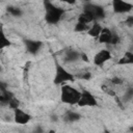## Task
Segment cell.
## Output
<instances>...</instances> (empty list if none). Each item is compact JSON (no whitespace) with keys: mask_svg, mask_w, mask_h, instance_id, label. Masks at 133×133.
<instances>
[{"mask_svg":"<svg viewBox=\"0 0 133 133\" xmlns=\"http://www.w3.org/2000/svg\"><path fill=\"white\" fill-rule=\"evenodd\" d=\"M44 4L46 5V7H45V19H46V22L48 24L55 25L63 19L64 15H65V9L64 8L58 7L52 2H44Z\"/></svg>","mask_w":133,"mask_h":133,"instance_id":"1","label":"cell"},{"mask_svg":"<svg viewBox=\"0 0 133 133\" xmlns=\"http://www.w3.org/2000/svg\"><path fill=\"white\" fill-rule=\"evenodd\" d=\"M81 96V90L66 83L60 86V101L66 105H77Z\"/></svg>","mask_w":133,"mask_h":133,"instance_id":"2","label":"cell"},{"mask_svg":"<svg viewBox=\"0 0 133 133\" xmlns=\"http://www.w3.org/2000/svg\"><path fill=\"white\" fill-rule=\"evenodd\" d=\"M75 81V75L71 73L69 70H66L63 65L56 63L55 66V74L53 78V83L55 85H63L69 82Z\"/></svg>","mask_w":133,"mask_h":133,"instance_id":"3","label":"cell"},{"mask_svg":"<svg viewBox=\"0 0 133 133\" xmlns=\"http://www.w3.org/2000/svg\"><path fill=\"white\" fill-rule=\"evenodd\" d=\"M99 105L97 98L89 91L86 89L81 90V96L80 99L77 103L78 107H97Z\"/></svg>","mask_w":133,"mask_h":133,"instance_id":"4","label":"cell"},{"mask_svg":"<svg viewBox=\"0 0 133 133\" xmlns=\"http://www.w3.org/2000/svg\"><path fill=\"white\" fill-rule=\"evenodd\" d=\"M112 58V54L111 51L108 49H101L100 51H98L94 58H92V63L97 66H101L104 63H106L108 60H110Z\"/></svg>","mask_w":133,"mask_h":133,"instance_id":"5","label":"cell"},{"mask_svg":"<svg viewBox=\"0 0 133 133\" xmlns=\"http://www.w3.org/2000/svg\"><path fill=\"white\" fill-rule=\"evenodd\" d=\"M12 118L16 124L24 126V125H27L31 121L32 116L25 110H23L21 108H17L12 111Z\"/></svg>","mask_w":133,"mask_h":133,"instance_id":"6","label":"cell"},{"mask_svg":"<svg viewBox=\"0 0 133 133\" xmlns=\"http://www.w3.org/2000/svg\"><path fill=\"white\" fill-rule=\"evenodd\" d=\"M132 3H129L127 1H123V0H114L111 2V8L115 14L118 15H124L127 14L129 11L132 10Z\"/></svg>","mask_w":133,"mask_h":133,"instance_id":"7","label":"cell"},{"mask_svg":"<svg viewBox=\"0 0 133 133\" xmlns=\"http://www.w3.org/2000/svg\"><path fill=\"white\" fill-rule=\"evenodd\" d=\"M25 44V47H26V50L31 53V54H36L37 52L41 51V48L43 46L42 42L39 41H34V39H26L24 42Z\"/></svg>","mask_w":133,"mask_h":133,"instance_id":"8","label":"cell"},{"mask_svg":"<svg viewBox=\"0 0 133 133\" xmlns=\"http://www.w3.org/2000/svg\"><path fill=\"white\" fill-rule=\"evenodd\" d=\"M112 36V30L108 27H103L100 35L98 36V42L100 44H106L109 45L110 44V39Z\"/></svg>","mask_w":133,"mask_h":133,"instance_id":"9","label":"cell"},{"mask_svg":"<svg viewBox=\"0 0 133 133\" xmlns=\"http://www.w3.org/2000/svg\"><path fill=\"white\" fill-rule=\"evenodd\" d=\"M77 22L78 23H82V24H86V25H90L92 22H95V19H94L92 15L88 10L83 9L79 14L78 19H77Z\"/></svg>","mask_w":133,"mask_h":133,"instance_id":"10","label":"cell"},{"mask_svg":"<svg viewBox=\"0 0 133 133\" xmlns=\"http://www.w3.org/2000/svg\"><path fill=\"white\" fill-rule=\"evenodd\" d=\"M103 29V26L101 25V23H99L98 21H95L90 24L88 30H87V34L91 37H95V38H98V36L100 35L101 31Z\"/></svg>","mask_w":133,"mask_h":133,"instance_id":"11","label":"cell"},{"mask_svg":"<svg viewBox=\"0 0 133 133\" xmlns=\"http://www.w3.org/2000/svg\"><path fill=\"white\" fill-rule=\"evenodd\" d=\"M64 62L66 63H74L80 59V52L76 50H68L64 52Z\"/></svg>","mask_w":133,"mask_h":133,"instance_id":"12","label":"cell"},{"mask_svg":"<svg viewBox=\"0 0 133 133\" xmlns=\"http://www.w3.org/2000/svg\"><path fill=\"white\" fill-rule=\"evenodd\" d=\"M118 65H129V64H132L133 63V53L128 50L124 53V55L117 60L116 62Z\"/></svg>","mask_w":133,"mask_h":133,"instance_id":"13","label":"cell"},{"mask_svg":"<svg viewBox=\"0 0 133 133\" xmlns=\"http://www.w3.org/2000/svg\"><path fill=\"white\" fill-rule=\"evenodd\" d=\"M11 45V42L6 36V33L3 31V29L0 27V50H3Z\"/></svg>","mask_w":133,"mask_h":133,"instance_id":"14","label":"cell"},{"mask_svg":"<svg viewBox=\"0 0 133 133\" xmlns=\"http://www.w3.org/2000/svg\"><path fill=\"white\" fill-rule=\"evenodd\" d=\"M81 118V114L76 112V111H73V110H70L65 113L64 115V119L69 123H75V122H78L79 119Z\"/></svg>","mask_w":133,"mask_h":133,"instance_id":"15","label":"cell"},{"mask_svg":"<svg viewBox=\"0 0 133 133\" xmlns=\"http://www.w3.org/2000/svg\"><path fill=\"white\" fill-rule=\"evenodd\" d=\"M20 105H21V103H20V100L18 99V98H16L15 96L9 100V102H8V104H7V106L14 111L15 109H17V108H20Z\"/></svg>","mask_w":133,"mask_h":133,"instance_id":"16","label":"cell"},{"mask_svg":"<svg viewBox=\"0 0 133 133\" xmlns=\"http://www.w3.org/2000/svg\"><path fill=\"white\" fill-rule=\"evenodd\" d=\"M90 25H86V24H82V23H76L74 26V30L76 32H87L88 28Z\"/></svg>","mask_w":133,"mask_h":133,"instance_id":"17","label":"cell"},{"mask_svg":"<svg viewBox=\"0 0 133 133\" xmlns=\"http://www.w3.org/2000/svg\"><path fill=\"white\" fill-rule=\"evenodd\" d=\"M7 11H8V14H9L11 17H20V16H22V14H23L22 9L19 8V7H8V8H7Z\"/></svg>","mask_w":133,"mask_h":133,"instance_id":"18","label":"cell"},{"mask_svg":"<svg viewBox=\"0 0 133 133\" xmlns=\"http://www.w3.org/2000/svg\"><path fill=\"white\" fill-rule=\"evenodd\" d=\"M110 83L113 84V85H116V86L117 85H122L124 83V79L122 77H119V76H114V77H112L110 79Z\"/></svg>","mask_w":133,"mask_h":133,"instance_id":"19","label":"cell"},{"mask_svg":"<svg viewBox=\"0 0 133 133\" xmlns=\"http://www.w3.org/2000/svg\"><path fill=\"white\" fill-rule=\"evenodd\" d=\"M103 133H111V132H110V131H108V130H104V131H103Z\"/></svg>","mask_w":133,"mask_h":133,"instance_id":"20","label":"cell"},{"mask_svg":"<svg viewBox=\"0 0 133 133\" xmlns=\"http://www.w3.org/2000/svg\"><path fill=\"white\" fill-rule=\"evenodd\" d=\"M49 133H55V131H54V130H50Z\"/></svg>","mask_w":133,"mask_h":133,"instance_id":"21","label":"cell"},{"mask_svg":"<svg viewBox=\"0 0 133 133\" xmlns=\"http://www.w3.org/2000/svg\"><path fill=\"white\" fill-rule=\"evenodd\" d=\"M0 73H1V66H0Z\"/></svg>","mask_w":133,"mask_h":133,"instance_id":"22","label":"cell"}]
</instances>
